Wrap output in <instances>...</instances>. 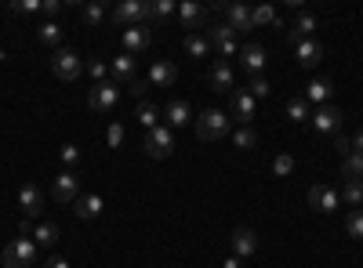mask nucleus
Wrapping results in <instances>:
<instances>
[{"instance_id": "1", "label": "nucleus", "mask_w": 363, "mask_h": 268, "mask_svg": "<svg viewBox=\"0 0 363 268\" xmlns=\"http://www.w3.org/2000/svg\"><path fill=\"white\" fill-rule=\"evenodd\" d=\"M109 22L116 29H131V25H153V4L149 0H120L109 11Z\"/></svg>"}, {"instance_id": "2", "label": "nucleus", "mask_w": 363, "mask_h": 268, "mask_svg": "<svg viewBox=\"0 0 363 268\" xmlns=\"http://www.w3.org/2000/svg\"><path fill=\"white\" fill-rule=\"evenodd\" d=\"M229 134V112L222 109H203L196 116V138L200 141H222Z\"/></svg>"}, {"instance_id": "3", "label": "nucleus", "mask_w": 363, "mask_h": 268, "mask_svg": "<svg viewBox=\"0 0 363 268\" xmlns=\"http://www.w3.org/2000/svg\"><path fill=\"white\" fill-rule=\"evenodd\" d=\"M0 261H4V268H29L37 261V243L29 240L26 232H18L15 240L4 247V254H0Z\"/></svg>"}, {"instance_id": "4", "label": "nucleus", "mask_w": 363, "mask_h": 268, "mask_svg": "<svg viewBox=\"0 0 363 268\" xmlns=\"http://www.w3.org/2000/svg\"><path fill=\"white\" fill-rule=\"evenodd\" d=\"M142 148H145L149 160H167V156L174 153V131H171L167 124H160V127H153V131H145Z\"/></svg>"}, {"instance_id": "5", "label": "nucleus", "mask_w": 363, "mask_h": 268, "mask_svg": "<svg viewBox=\"0 0 363 268\" xmlns=\"http://www.w3.org/2000/svg\"><path fill=\"white\" fill-rule=\"evenodd\" d=\"M51 73H55L58 80L73 83V80H80V73H84V58H80L77 51H69V47H58V51H51Z\"/></svg>"}, {"instance_id": "6", "label": "nucleus", "mask_w": 363, "mask_h": 268, "mask_svg": "<svg viewBox=\"0 0 363 268\" xmlns=\"http://www.w3.org/2000/svg\"><path fill=\"white\" fill-rule=\"evenodd\" d=\"M207 40H211V47L222 54V62H225V58H233V54H240L236 29H233L229 22H211V25H207Z\"/></svg>"}, {"instance_id": "7", "label": "nucleus", "mask_w": 363, "mask_h": 268, "mask_svg": "<svg viewBox=\"0 0 363 268\" xmlns=\"http://www.w3.org/2000/svg\"><path fill=\"white\" fill-rule=\"evenodd\" d=\"M174 18L182 22V29H189V33H203V29L211 25V11L203 4H193V0H182Z\"/></svg>"}, {"instance_id": "8", "label": "nucleus", "mask_w": 363, "mask_h": 268, "mask_svg": "<svg viewBox=\"0 0 363 268\" xmlns=\"http://www.w3.org/2000/svg\"><path fill=\"white\" fill-rule=\"evenodd\" d=\"M87 105L95 109V112H113V109L120 105V83H113V80L95 83V87L87 91Z\"/></svg>"}, {"instance_id": "9", "label": "nucleus", "mask_w": 363, "mask_h": 268, "mask_svg": "<svg viewBox=\"0 0 363 268\" xmlns=\"http://www.w3.org/2000/svg\"><path fill=\"white\" fill-rule=\"evenodd\" d=\"M51 199L55 203H77L80 199V174L77 170H62L51 185Z\"/></svg>"}, {"instance_id": "10", "label": "nucleus", "mask_w": 363, "mask_h": 268, "mask_svg": "<svg viewBox=\"0 0 363 268\" xmlns=\"http://www.w3.org/2000/svg\"><path fill=\"white\" fill-rule=\"evenodd\" d=\"M120 40H124V54H145L153 44V25H131L120 29Z\"/></svg>"}, {"instance_id": "11", "label": "nucleus", "mask_w": 363, "mask_h": 268, "mask_svg": "<svg viewBox=\"0 0 363 268\" xmlns=\"http://www.w3.org/2000/svg\"><path fill=\"white\" fill-rule=\"evenodd\" d=\"M320 134H338L342 131V124H345V112L338 109V105H320L316 112H313V120H309Z\"/></svg>"}, {"instance_id": "12", "label": "nucleus", "mask_w": 363, "mask_h": 268, "mask_svg": "<svg viewBox=\"0 0 363 268\" xmlns=\"http://www.w3.org/2000/svg\"><path fill=\"white\" fill-rule=\"evenodd\" d=\"M215 11L225 15V22L236 29V33H251V29H255V22H251V8H247V4H225V0H218Z\"/></svg>"}, {"instance_id": "13", "label": "nucleus", "mask_w": 363, "mask_h": 268, "mask_svg": "<svg viewBox=\"0 0 363 268\" xmlns=\"http://www.w3.org/2000/svg\"><path fill=\"white\" fill-rule=\"evenodd\" d=\"M323 54H327V47H323L316 37L294 44V62H298V69H316V66L323 62Z\"/></svg>"}, {"instance_id": "14", "label": "nucleus", "mask_w": 363, "mask_h": 268, "mask_svg": "<svg viewBox=\"0 0 363 268\" xmlns=\"http://www.w3.org/2000/svg\"><path fill=\"white\" fill-rule=\"evenodd\" d=\"M207 83H211V91H218V95H233V87H236V73L229 62H211V73H207Z\"/></svg>"}, {"instance_id": "15", "label": "nucleus", "mask_w": 363, "mask_h": 268, "mask_svg": "<svg viewBox=\"0 0 363 268\" xmlns=\"http://www.w3.org/2000/svg\"><path fill=\"white\" fill-rule=\"evenodd\" d=\"M309 206L316 214H335L338 206H342V196L330 189V185H313L309 189Z\"/></svg>"}, {"instance_id": "16", "label": "nucleus", "mask_w": 363, "mask_h": 268, "mask_svg": "<svg viewBox=\"0 0 363 268\" xmlns=\"http://www.w3.org/2000/svg\"><path fill=\"white\" fill-rule=\"evenodd\" d=\"M255 109H258V102H255V98L244 91V87L229 95V112L240 120V127H251V120H255Z\"/></svg>"}, {"instance_id": "17", "label": "nucleus", "mask_w": 363, "mask_h": 268, "mask_svg": "<svg viewBox=\"0 0 363 268\" xmlns=\"http://www.w3.org/2000/svg\"><path fill=\"white\" fill-rule=\"evenodd\" d=\"M229 243H233V257H251L255 250H258V232L255 228H247V225H240V228H233V235H229Z\"/></svg>"}, {"instance_id": "18", "label": "nucleus", "mask_w": 363, "mask_h": 268, "mask_svg": "<svg viewBox=\"0 0 363 268\" xmlns=\"http://www.w3.org/2000/svg\"><path fill=\"white\" fill-rule=\"evenodd\" d=\"M18 203H22V214H26V221H33V218H40V214H44V192H40L33 182L18 189Z\"/></svg>"}, {"instance_id": "19", "label": "nucleus", "mask_w": 363, "mask_h": 268, "mask_svg": "<svg viewBox=\"0 0 363 268\" xmlns=\"http://www.w3.org/2000/svg\"><path fill=\"white\" fill-rule=\"evenodd\" d=\"M316 29H320V18H316V15H309V11H301V15H294V22H291V29H287V40H291V44L313 40Z\"/></svg>"}, {"instance_id": "20", "label": "nucleus", "mask_w": 363, "mask_h": 268, "mask_svg": "<svg viewBox=\"0 0 363 268\" xmlns=\"http://www.w3.org/2000/svg\"><path fill=\"white\" fill-rule=\"evenodd\" d=\"M109 73H113V83H135L138 80V58L135 54H116L109 62Z\"/></svg>"}, {"instance_id": "21", "label": "nucleus", "mask_w": 363, "mask_h": 268, "mask_svg": "<svg viewBox=\"0 0 363 268\" xmlns=\"http://www.w3.org/2000/svg\"><path fill=\"white\" fill-rule=\"evenodd\" d=\"M18 232H26L37 247H55V243H58V232H62V228L51 225V221H44V225H37V228H33V221H22Z\"/></svg>"}, {"instance_id": "22", "label": "nucleus", "mask_w": 363, "mask_h": 268, "mask_svg": "<svg viewBox=\"0 0 363 268\" xmlns=\"http://www.w3.org/2000/svg\"><path fill=\"white\" fill-rule=\"evenodd\" d=\"M265 47L262 44H244L240 47V69H247L251 76H262V69H265Z\"/></svg>"}, {"instance_id": "23", "label": "nucleus", "mask_w": 363, "mask_h": 268, "mask_svg": "<svg viewBox=\"0 0 363 268\" xmlns=\"http://www.w3.org/2000/svg\"><path fill=\"white\" fill-rule=\"evenodd\" d=\"M145 80H149V87H174L178 66L174 62H153V66H149V73H145Z\"/></svg>"}, {"instance_id": "24", "label": "nucleus", "mask_w": 363, "mask_h": 268, "mask_svg": "<svg viewBox=\"0 0 363 268\" xmlns=\"http://www.w3.org/2000/svg\"><path fill=\"white\" fill-rule=\"evenodd\" d=\"M102 196H95V192H87V196H80L77 203H73V211H77V218L80 221H91V218H99L102 214Z\"/></svg>"}, {"instance_id": "25", "label": "nucleus", "mask_w": 363, "mask_h": 268, "mask_svg": "<svg viewBox=\"0 0 363 268\" xmlns=\"http://www.w3.org/2000/svg\"><path fill=\"white\" fill-rule=\"evenodd\" d=\"M164 120H167V127H171V131H178V127H186V124L193 120V112H189V105H186V102H171V105L164 109Z\"/></svg>"}, {"instance_id": "26", "label": "nucleus", "mask_w": 363, "mask_h": 268, "mask_svg": "<svg viewBox=\"0 0 363 268\" xmlns=\"http://www.w3.org/2000/svg\"><path fill=\"white\" fill-rule=\"evenodd\" d=\"M330 95H335L330 80H313V83L306 87V102H313L316 109H320V105H330Z\"/></svg>"}, {"instance_id": "27", "label": "nucleus", "mask_w": 363, "mask_h": 268, "mask_svg": "<svg viewBox=\"0 0 363 268\" xmlns=\"http://www.w3.org/2000/svg\"><path fill=\"white\" fill-rule=\"evenodd\" d=\"M182 47H186L189 58H207L211 51H215V47H211V40H207V33H186Z\"/></svg>"}, {"instance_id": "28", "label": "nucleus", "mask_w": 363, "mask_h": 268, "mask_svg": "<svg viewBox=\"0 0 363 268\" xmlns=\"http://www.w3.org/2000/svg\"><path fill=\"white\" fill-rule=\"evenodd\" d=\"M135 116H138V124H142L145 131H153V127H160V116H164V109L142 98V102H138V112H135Z\"/></svg>"}, {"instance_id": "29", "label": "nucleus", "mask_w": 363, "mask_h": 268, "mask_svg": "<svg viewBox=\"0 0 363 268\" xmlns=\"http://www.w3.org/2000/svg\"><path fill=\"white\" fill-rule=\"evenodd\" d=\"M62 37H66V29L58 25V22H44V25L37 29V40L48 44V47H55V51H58V44H62Z\"/></svg>"}, {"instance_id": "30", "label": "nucleus", "mask_w": 363, "mask_h": 268, "mask_svg": "<svg viewBox=\"0 0 363 268\" xmlns=\"http://www.w3.org/2000/svg\"><path fill=\"white\" fill-rule=\"evenodd\" d=\"M251 22H255V29L280 25V15H277V8H272V4H258V8H251Z\"/></svg>"}, {"instance_id": "31", "label": "nucleus", "mask_w": 363, "mask_h": 268, "mask_svg": "<svg viewBox=\"0 0 363 268\" xmlns=\"http://www.w3.org/2000/svg\"><path fill=\"white\" fill-rule=\"evenodd\" d=\"M338 196H342V203L352 206V211H359V206H363V182H359V177H352V182H345V189Z\"/></svg>"}, {"instance_id": "32", "label": "nucleus", "mask_w": 363, "mask_h": 268, "mask_svg": "<svg viewBox=\"0 0 363 268\" xmlns=\"http://www.w3.org/2000/svg\"><path fill=\"white\" fill-rule=\"evenodd\" d=\"M80 18H84V25H102L109 15H106V8L99 4V0H91V4L80 8Z\"/></svg>"}, {"instance_id": "33", "label": "nucleus", "mask_w": 363, "mask_h": 268, "mask_svg": "<svg viewBox=\"0 0 363 268\" xmlns=\"http://www.w3.org/2000/svg\"><path fill=\"white\" fill-rule=\"evenodd\" d=\"M287 116H291L294 124H309V120H313L309 102H306V98H291V102H287Z\"/></svg>"}, {"instance_id": "34", "label": "nucleus", "mask_w": 363, "mask_h": 268, "mask_svg": "<svg viewBox=\"0 0 363 268\" xmlns=\"http://www.w3.org/2000/svg\"><path fill=\"white\" fill-rule=\"evenodd\" d=\"M342 174H345V182H352V177H359V182H363V153H349L342 160Z\"/></svg>"}, {"instance_id": "35", "label": "nucleus", "mask_w": 363, "mask_h": 268, "mask_svg": "<svg viewBox=\"0 0 363 268\" xmlns=\"http://www.w3.org/2000/svg\"><path fill=\"white\" fill-rule=\"evenodd\" d=\"M233 145L236 148H255L258 145V131L255 127H236L233 131Z\"/></svg>"}, {"instance_id": "36", "label": "nucleus", "mask_w": 363, "mask_h": 268, "mask_svg": "<svg viewBox=\"0 0 363 268\" xmlns=\"http://www.w3.org/2000/svg\"><path fill=\"white\" fill-rule=\"evenodd\" d=\"M294 167H298V163H294V156H291V153H280L277 160H272V174H277V177L294 174Z\"/></svg>"}, {"instance_id": "37", "label": "nucleus", "mask_w": 363, "mask_h": 268, "mask_svg": "<svg viewBox=\"0 0 363 268\" xmlns=\"http://www.w3.org/2000/svg\"><path fill=\"white\" fill-rule=\"evenodd\" d=\"M345 232L352 235V240H363V206H359V211H349V218H345Z\"/></svg>"}, {"instance_id": "38", "label": "nucleus", "mask_w": 363, "mask_h": 268, "mask_svg": "<svg viewBox=\"0 0 363 268\" xmlns=\"http://www.w3.org/2000/svg\"><path fill=\"white\" fill-rule=\"evenodd\" d=\"M174 11H178L174 0H157L153 4V22H167V18H174Z\"/></svg>"}, {"instance_id": "39", "label": "nucleus", "mask_w": 363, "mask_h": 268, "mask_svg": "<svg viewBox=\"0 0 363 268\" xmlns=\"http://www.w3.org/2000/svg\"><path fill=\"white\" fill-rule=\"evenodd\" d=\"M247 95L258 102V98H269V80L265 76H251V83H247Z\"/></svg>"}, {"instance_id": "40", "label": "nucleus", "mask_w": 363, "mask_h": 268, "mask_svg": "<svg viewBox=\"0 0 363 268\" xmlns=\"http://www.w3.org/2000/svg\"><path fill=\"white\" fill-rule=\"evenodd\" d=\"M84 69L91 73V80H95V83H102V80H109V76H106V73H109V66H106V62H99V58H91V62H87Z\"/></svg>"}, {"instance_id": "41", "label": "nucleus", "mask_w": 363, "mask_h": 268, "mask_svg": "<svg viewBox=\"0 0 363 268\" xmlns=\"http://www.w3.org/2000/svg\"><path fill=\"white\" fill-rule=\"evenodd\" d=\"M18 15H33V11H44V0H15L11 4Z\"/></svg>"}, {"instance_id": "42", "label": "nucleus", "mask_w": 363, "mask_h": 268, "mask_svg": "<svg viewBox=\"0 0 363 268\" xmlns=\"http://www.w3.org/2000/svg\"><path fill=\"white\" fill-rule=\"evenodd\" d=\"M58 156H62L66 170H73V167L80 163V148H77V145H62V153H58Z\"/></svg>"}, {"instance_id": "43", "label": "nucleus", "mask_w": 363, "mask_h": 268, "mask_svg": "<svg viewBox=\"0 0 363 268\" xmlns=\"http://www.w3.org/2000/svg\"><path fill=\"white\" fill-rule=\"evenodd\" d=\"M62 8H66L62 0H44V15H48V22H55V15L62 11Z\"/></svg>"}, {"instance_id": "44", "label": "nucleus", "mask_w": 363, "mask_h": 268, "mask_svg": "<svg viewBox=\"0 0 363 268\" xmlns=\"http://www.w3.org/2000/svg\"><path fill=\"white\" fill-rule=\"evenodd\" d=\"M335 148H338V153H342V160H345V156L352 153V141H349L345 134H335Z\"/></svg>"}, {"instance_id": "45", "label": "nucleus", "mask_w": 363, "mask_h": 268, "mask_svg": "<svg viewBox=\"0 0 363 268\" xmlns=\"http://www.w3.org/2000/svg\"><path fill=\"white\" fill-rule=\"evenodd\" d=\"M128 91H131L135 98H145V91H149V80H135V83H128Z\"/></svg>"}, {"instance_id": "46", "label": "nucleus", "mask_w": 363, "mask_h": 268, "mask_svg": "<svg viewBox=\"0 0 363 268\" xmlns=\"http://www.w3.org/2000/svg\"><path fill=\"white\" fill-rule=\"evenodd\" d=\"M120 141H124V127L113 124V127H109V145H113V148H120Z\"/></svg>"}, {"instance_id": "47", "label": "nucleus", "mask_w": 363, "mask_h": 268, "mask_svg": "<svg viewBox=\"0 0 363 268\" xmlns=\"http://www.w3.org/2000/svg\"><path fill=\"white\" fill-rule=\"evenodd\" d=\"M44 268H73V264H69V261H66L62 254H51V257L44 261Z\"/></svg>"}, {"instance_id": "48", "label": "nucleus", "mask_w": 363, "mask_h": 268, "mask_svg": "<svg viewBox=\"0 0 363 268\" xmlns=\"http://www.w3.org/2000/svg\"><path fill=\"white\" fill-rule=\"evenodd\" d=\"M349 141H352V153H363V127H359V131H356Z\"/></svg>"}, {"instance_id": "49", "label": "nucleus", "mask_w": 363, "mask_h": 268, "mask_svg": "<svg viewBox=\"0 0 363 268\" xmlns=\"http://www.w3.org/2000/svg\"><path fill=\"white\" fill-rule=\"evenodd\" d=\"M225 268H244V264H240V257H229V261H225Z\"/></svg>"}]
</instances>
